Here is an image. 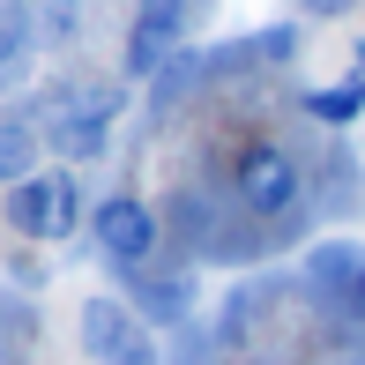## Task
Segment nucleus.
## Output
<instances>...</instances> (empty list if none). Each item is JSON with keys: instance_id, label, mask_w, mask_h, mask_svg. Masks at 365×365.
<instances>
[{"instance_id": "f257e3e1", "label": "nucleus", "mask_w": 365, "mask_h": 365, "mask_svg": "<svg viewBox=\"0 0 365 365\" xmlns=\"http://www.w3.org/2000/svg\"><path fill=\"white\" fill-rule=\"evenodd\" d=\"M127 112V82H90V90H53L38 105V142L53 149V164H90L112 149V120Z\"/></svg>"}, {"instance_id": "f03ea898", "label": "nucleus", "mask_w": 365, "mask_h": 365, "mask_svg": "<svg viewBox=\"0 0 365 365\" xmlns=\"http://www.w3.org/2000/svg\"><path fill=\"white\" fill-rule=\"evenodd\" d=\"M0 217H8V231L30 239V246H68L75 231L90 224V202H82V179L68 164H38L23 187H8Z\"/></svg>"}, {"instance_id": "7ed1b4c3", "label": "nucleus", "mask_w": 365, "mask_h": 365, "mask_svg": "<svg viewBox=\"0 0 365 365\" xmlns=\"http://www.w3.org/2000/svg\"><path fill=\"white\" fill-rule=\"evenodd\" d=\"M224 179H231V202H239L254 224H284V217H298V202H306V164H298L284 142H269V135L231 149Z\"/></svg>"}, {"instance_id": "20e7f679", "label": "nucleus", "mask_w": 365, "mask_h": 365, "mask_svg": "<svg viewBox=\"0 0 365 365\" xmlns=\"http://www.w3.org/2000/svg\"><path fill=\"white\" fill-rule=\"evenodd\" d=\"M90 239H97V261L127 284V276L157 269L164 224H157V209H149L142 194H105V202H90Z\"/></svg>"}, {"instance_id": "39448f33", "label": "nucleus", "mask_w": 365, "mask_h": 365, "mask_svg": "<svg viewBox=\"0 0 365 365\" xmlns=\"http://www.w3.org/2000/svg\"><path fill=\"white\" fill-rule=\"evenodd\" d=\"M82 358L90 365H164L157 336L142 328V313L127 298H112V291L82 298Z\"/></svg>"}, {"instance_id": "423d86ee", "label": "nucleus", "mask_w": 365, "mask_h": 365, "mask_svg": "<svg viewBox=\"0 0 365 365\" xmlns=\"http://www.w3.org/2000/svg\"><path fill=\"white\" fill-rule=\"evenodd\" d=\"M172 53H187V0H135V30H127L120 75L127 82H157L172 68Z\"/></svg>"}, {"instance_id": "0eeeda50", "label": "nucleus", "mask_w": 365, "mask_h": 365, "mask_svg": "<svg viewBox=\"0 0 365 365\" xmlns=\"http://www.w3.org/2000/svg\"><path fill=\"white\" fill-rule=\"evenodd\" d=\"M306 291L321 298L328 313H343V321L365 328V246L358 239H321L306 254Z\"/></svg>"}, {"instance_id": "6e6552de", "label": "nucleus", "mask_w": 365, "mask_h": 365, "mask_svg": "<svg viewBox=\"0 0 365 365\" xmlns=\"http://www.w3.org/2000/svg\"><path fill=\"white\" fill-rule=\"evenodd\" d=\"M127 306L142 313V328H179V321L194 313V276L142 269V276H127Z\"/></svg>"}, {"instance_id": "1a4fd4ad", "label": "nucleus", "mask_w": 365, "mask_h": 365, "mask_svg": "<svg viewBox=\"0 0 365 365\" xmlns=\"http://www.w3.org/2000/svg\"><path fill=\"white\" fill-rule=\"evenodd\" d=\"M30 60H38V23H30V8L15 0V8H0V97L30 82Z\"/></svg>"}, {"instance_id": "9d476101", "label": "nucleus", "mask_w": 365, "mask_h": 365, "mask_svg": "<svg viewBox=\"0 0 365 365\" xmlns=\"http://www.w3.org/2000/svg\"><path fill=\"white\" fill-rule=\"evenodd\" d=\"M298 105H306V120H321V127H351L358 112H365V60L343 82H328V90H306Z\"/></svg>"}, {"instance_id": "9b49d317", "label": "nucleus", "mask_w": 365, "mask_h": 365, "mask_svg": "<svg viewBox=\"0 0 365 365\" xmlns=\"http://www.w3.org/2000/svg\"><path fill=\"white\" fill-rule=\"evenodd\" d=\"M38 157H45L38 127H30V120H0V194L23 187V179L38 172Z\"/></svg>"}, {"instance_id": "f8f14e48", "label": "nucleus", "mask_w": 365, "mask_h": 365, "mask_svg": "<svg viewBox=\"0 0 365 365\" xmlns=\"http://www.w3.org/2000/svg\"><path fill=\"white\" fill-rule=\"evenodd\" d=\"M194 82H209V53H194V45H187V53H172V68L149 82V97H157V105H172V97L194 90Z\"/></svg>"}, {"instance_id": "ddd939ff", "label": "nucleus", "mask_w": 365, "mask_h": 365, "mask_svg": "<svg viewBox=\"0 0 365 365\" xmlns=\"http://www.w3.org/2000/svg\"><path fill=\"white\" fill-rule=\"evenodd\" d=\"M30 23H38V45H68L75 30H82V0H38Z\"/></svg>"}, {"instance_id": "4468645a", "label": "nucleus", "mask_w": 365, "mask_h": 365, "mask_svg": "<svg viewBox=\"0 0 365 365\" xmlns=\"http://www.w3.org/2000/svg\"><path fill=\"white\" fill-rule=\"evenodd\" d=\"M358 0H298V15H313V23H328V15H351Z\"/></svg>"}]
</instances>
